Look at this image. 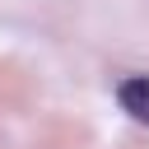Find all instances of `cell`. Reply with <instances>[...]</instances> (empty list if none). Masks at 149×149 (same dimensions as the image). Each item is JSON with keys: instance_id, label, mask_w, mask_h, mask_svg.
I'll list each match as a JSON object with an SVG mask.
<instances>
[{"instance_id": "cell-1", "label": "cell", "mask_w": 149, "mask_h": 149, "mask_svg": "<svg viewBox=\"0 0 149 149\" xmlns=\"http://www.w3.org/2000/svg\"><path fill=\"white\" fill-rule=\"evenodd\" d=\"M116 102L121 112H130L140 126H149V74H130L116 84Z\"/></svg>"}]
</instances>
